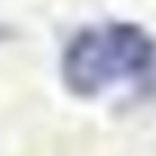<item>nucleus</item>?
<instances>
[{
  "label": "nucleus",
  "mask_w": 156,
  "mask_h": 156,
  "mask_svg": "<svg viewBox=\"0 0 156 156\" xmlns=\"http://www.w3.org/2000/svg\"><path fill=\"white\" fill-rule=\"evenodd\" d=\"M156 64V40L132 22L80 28L61 49V83L80 98H95L116 83L138 80Z\"/></svg>",
  "instance_id": "1"
}]
</instances>
